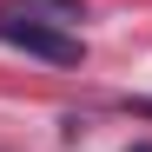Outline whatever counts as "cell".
Returning <instances> with one entry per match:
<instances>
[{
  "instance_id": "cell-3",
  "label": "cell",
  "mask_w": 152,
  "mask_h": 152,
  "mask_svg": "<svg viewBox=\"0 0 152 152\" xmlns=\"http://www.w3.org/2000/svg\"><path fill=\"white\" fill-rule=\"evenodd\" d=\"M126 152H152V139H132V145H126Z\"/></svg>"
},
{
  "instance_id": "cell-1",
  "label": "cell",
  "mask_w": 152,
  "mask_h": 152,
  "mask_svg": "<svg viewBox=\"0 0 152 152\" xmlns=\"http://www.w3.org/2000/svg\"><path fill=\"white\" fill-rule=\"evenodd\" d=\"M0 46H13V53H33V60H46V66H80V60H86L80 33L46 27V20H20V13H7V7H0Z\"/></svg>"
},
{
  "instance_id": "cell-2",
  "label": "cell",
  "mask_w": 152,
  "mask_h": 152,
  "mask_svg": "<svg viewBox=\"0 0 152 152\" xmlns=\"http://www.w3.org/2000/svg\"><path fill=\"white\" fill-rule=\"evenodd\" d=\"M7 13H20V20H46V27H80L86 20V0H0Z\"/></svg>"
}]
</instances>
